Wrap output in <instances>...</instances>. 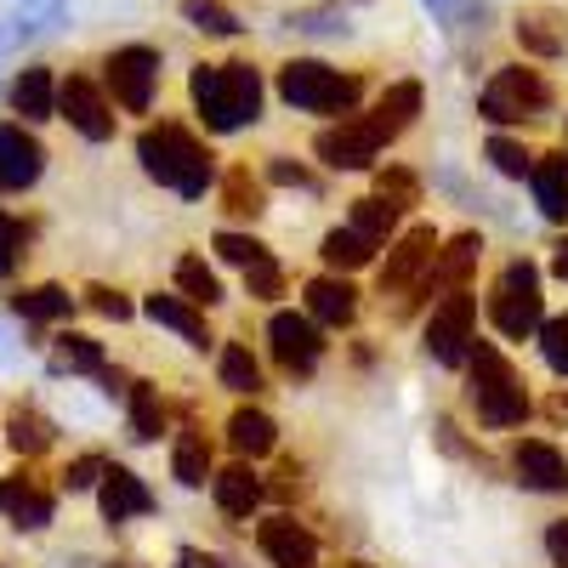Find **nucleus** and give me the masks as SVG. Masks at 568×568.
<instances>
[{"label":"nucleus","mask_w":568,"mask_h":568,"mask_svg":"<svg viewBox=\"0 0 568 568\" xmlns=\"http://www.w3.org/2000/svg\"><path fill=\"white\" fill-rule=\"evenodd\" d=\"M136 160H142V171H149L154 182L176 187L182 200H205V187L216 182L211 149L187 125H176V120H160V125L142 131L136 136Z\"/></svg>","instance_id":"nucleus-1"},{"label":"nucleus","mask_w":568,"mask_h":568,"mask_svg":"<svg viewBox=\"0 0 568 568\" xmlns=\"http://www.w3.org/2000/svg\"><path fill=\"white\" fill-rule=\"evenodd\" d=\"M187 98H194V109L211 131H240V125H256V114H262V74L240 58L200 63L194 80H187Z\"/></svg>","instance_id":"nucleus-2"},{"label":"nucleus","mask_w":568,"mask_h":568,"mask_svg":"<svg viewBox=\"0 0 568 568\" xmlns=\"http://www.w3.org/2000/svg\"><path fill=\"white\" fill-rule=\"evenodd\" d=\"M471 409L489 433H511V426L529 420V393H524V375L506 364V353L495 342L471 347Z\"/></svg>","instance_id":"nucleus-3"},{"label":"nucleus","mask_w":568,"mask_h":568,"mask_svg":"<svg viewBox=\"0 0 568 568\" xmlns=\"http://www.w3.org/2000/svg\"><path fill=\"white\" fill-rule=\"evenodd\" d=\"M278 98L302 114H342L347 120L364 98V85H358V74H342L318 58H291L278 69Z\"/></svg>","instance_id":"nucleus-4"},{"label":"nucleus","mask_w":568,"mask_h":568,"mask_svg":"<svg viewBox=\"0 0 568 568\" xmlns=\"http://www.w3.org/2000/svg\"><path fill=\"white\" fill-rule=\"evenodd\" d=\"M489 324L500 329L506 342H529L540 336V324H546V296H540V267L535 262H506L500 278H495V291H489Z\"/></svg>","instance_id":"nucleus-5"},{"label":"nucleus","mask_w":568,"mask_h":568,"mask_svg":"<svg viewBox=\"0 0 568 568\" xmlns=\"http://www.w3.org/2000/svg\"><path fill=\"white\" fill-rule=\"evenodd\" d=\"M546 109H551V85L540 80V69H524V63L500 69L484 85V98H478V114L495 120V125H524V120H535Z\"/></svg>","instance_id":"nucleus-6"},{"label":"nucleus","mask_w":568,"mask_h":568,"mask_svg":"<svg viewBox=\"0 0 568 568\" xmlns=\"http://www.w3.org/2000/svg\"><path fill=\"white\" fill-rule=\"evenodd\" d=\"M393 142V131L382 125V114H353V120H342V125H324L318 136H313V154L329 165V171H364V165H375V154H382Z\"/></svg>","instance_id":"nucleus-7"},{"label":"nucleus","mask_w":568,"mask_h":568,"mask_svg":"<svg viewBox=\"0 0 568 568\" xmlns=\"http://www.w3.org/2000/svg\"><path fill=\"white\" fill-rule=\"evenodd\" d=\"M438 233L433 227H409L398 233V245L387 251L382 262V296H420L426 278H433V262H438Z\"/></svg>","instance_id":"nucleus-8"},{"label":"nucleus","mask_w":568,"mask_h":568,"mask_svg":"<svg viewBox=\"0 0 568 568\" xmlns=\"http://www.w3.org/2000/svg\"><path fill=\"white\" fill-rule=\"evenodd\" d=\"M471 347H478V302L466 291H455L433 307V318H426V353L438 364H466Z\"/></svg>","instance_id":"nucleus-9"},{"label":"nucleus","mask_w":568,"mask_h":568,"mask_svg":"<svg viewBox=\"0 0 568 568\" xmlns=\"http://www.w3.org/2000/svg\"><path fill=\"white\" fill-rule=\"evenodd\" d=\"M109 74V91L125 114H149L154 103V80H160V52L154 45H120V52L103 63Z\"/></svg>","instance_id":"nucleus-10"},{"label":"nucleus","mask_w":568,"mask_h":568,"mask_svg":"<svg viewBox=\"0 0 568 568\" xmlns=\"http://www.w3.org/2000/svg\"><path fill=\"white\" fill-rule=\"evenodd\" d=\"M267 342L284 375H313L324 358V324L307 313H273L267 318Z\"/></svg>","instance_id":"nucleus-11"},{"label":"nucleus","mask_w":568,"mask_h":568,"mask_svg":"<svg viewBox=\"0 0 568 568\" xmlns=\"http://www.w3.org/2000/svg\"><path fill=\"white\" fill-rule=\"evenodd\" d=\"M58 114H63L85 142H109V136H114V103L103 98V85L85 80V74H69V80L58 85Z\"/></svg>","instance_id":"nucleus-12"},{"label":"nucleus","mask_w":568,"mask_h":568,"mask_svg":"<svg viewBox=\"0 0 568 568\" xmlns=\"http://www.w3.org/2000/svg\"><path fill=\"white\" fill-rule=\"evenodd\" d=\"M256 546L273 568H318V540L307 524H296L291 511H278V517H262L256 524Z\"/></svg>","instance_id":"nucleus-13"},{"label":"nucleus","mask_w":568,"mask_h":568,"mask_svg":"<svg viewBox=\"0 0 568 568\" xmlns=\"http://www.w3.org/2000/svg\"><path fill=\"white\" fill-rule=\"evenodd\" d=\"M0 511L12 517L18 529H45L52 524V484L40 478V471H12V478H0Z\"/></svg>","instance_id":"nucleus-14"},{"label":"nucleus","mask_w":568,"mask_h":568,"mask_svg":"<svg viewBox=\"0 0 568 568\" xmlns=\"http://www.w3.org/2000/svg\"><path fill=\"white\" fill-rule=\"evenodd\" d=\"M45 171V149L34 142V131L23 125H0V187L7 194H23V187H34Z\"/></svg>","instance_id":"nucleus-15"},{"label":"nucleus","mask_w":568,"mask_h":568,"mask_svg":"<svg viewBox=\"0 0 568 568\" xmlns=\"http://www.w3.org/2000/svg\"><path fill=\"white\" fill-rule=\"evenodd\" d=\"M511 471L540 495H568V455L546 438H524L511 449Z\"/></svg>","instance_id":"nucleus-16"},{"label":"nucleus","mask_w":568,"mask_h":568,"mask_svg":"<svg viewBox=\"0 0 568 568\" xmlns=\"http://www.w3.org/2000/svg\"><path fill=\"white\" fill-rule=\"evenodd\" d=\"M307 318H318V324H329V329H347L353 318H358V291H353V278L347 273H318V278H307Z\"/></svg>","instance_id":"nucleus-17"},{"label":"nucleus","mask_w":568,"mask_h":568,"mask_svg":"<svg viewBox=\"0 0 568 568\" xmlns=\"http://www.w3.org/2000/svg\"><path fill=\"white\" fill-rule=\"evenodd\" d=\"M478 256H484V240L478 233H455V240L438 251V262H433V278H426V291L420 296H455V291H466L471 284V273H478Z\"/></svg>","instance_id":"nucleus-18"},{"label":"nucleus","mask_w":568,"mask_h":568,"mask_svg":"<svg viewBox=\"0 0 568 568\" xmlns=\"http://www.w3.org/2000/svg\"><path fill=\"white\" fill-rule=\"evenodd\" d=\"M98 506H103L109 524H125V517H149L154 511V495H149V484H142L136 471L109 466L103 484H98Z\"/></svg>","instance_id":"nucleus-19"},{"label":"nucleus","mask_w":568,"mask_h":568,"mask_svg":"<svg viewBox=\"0 0 568 568\" xmlns=\"http://www.w3.org/2000/svg\"><path fill=\"white\" fill-rule=\"evenodd\" d=\"M211 489H216V506H222L227 517H251V511L262 506V495H267V484L251 471V460H233V466H222L216 478H211Z\"/></svg>","instance_id":"nucleus-20"},{"label":"nucleus","mask_w":568,"mask_h":568,"mask_svg":"<svg viewBox=\"0 0 568 568\" xmlns=\"http://www.w3.org/2000/svg\"><path fill=\"white\" fill-rule=\"evenodd\" d=\"M142 307H149V318L154 324H165V329H176V336L187 342V347H211V324H205V307H194V302H187V296H149V302H142Z\"/></svg>","instance_id":"nucleus-21"},{"label":"nucleus","mask_w":568,"mask_h":568,"mask_svg":"<svg viewBox=\"0 0 568 568\" xmlns=\"http://www.w3.org/2000/svg\"><path fill=\"white\" fill-rule=\"evenodd\" d=\"M529 182H535V200H540L546 222H568V154L562 149L557 154H540L535 171H529Z\"/></svg>","instance_id":"nucleus-22"},{"label":"nucleus","mask_w":568,"mask_h":568,"mask_svg":"<svg viewBox=\"0 0 568 568\" xmlns=\"http://www.w3.org/2000/svg\"><path fill=\"white\" fill-rule=\"evenodd\" d=\"M227 444L240 449L245 460H262V455L278 444V426H273V415H262V409L245 404V409H233V415H227Z\"/></svg>","instance_id":"nucleus-23"},{"label":"nucleus","mask_w":568,"mask_h":568,"mask_svg":"<svg viewBox=\"0 0 568 568\" xmlns=\"http://www.w3.org/2000/svg\"><path fill=\"white\" fill-rule=\"evenodd\" d=\"M318 251H324V267H329V273H358V267L375 262V251H382V245L364 240L358 227H329Z\"/></svg>","instance_id":"nucleus-24"},{"label":"nucleus","mask_w":568,"mask_h":568,"mask_svg":"<svg viewBox=\"0 0 568 568\" xmlns=\"http://www.w3.org/2000/svg\"><path fill=\"white\" fill-rule=\"evenodd\" d=\"M12 109L23 120H52L58 114V80H52V69H23L18 85H12Z\"/></svg>","instance_id":"nucleus-25"},{"label":"nucleus","mask_w":568,"mask_h":568,"mask_svg":"<svg viewBox=\"0 0 568 568\" xmlns=\"http://www.w3.org/2000/svg\"><path fill=\"white\" fill-rule=\"evenodd\" d=\"M171 471H176V484H187V489H200L205 478H216L211 471V444H205L200 426H182V438L171 449Z\"/></svg>","instance_id":"nucleus-26"},{"label":"nucleus","mask_w":568,"mask_h":568,"mask_svg":"<svg viewBox=\"0 0 568 568\" xmlns=\"http://www.w3.org/2000/svg\"><path fill=\"white\" fill-rule=\"evenodd\" d=\"M222 211L227 216H240V222H256L267 205H262V182L251 176V165H233L222 176Z\"/></svg>","instance_id":"nucleus-27"},{"label":"nucleus","mask_w":568,"mask_h":568,"mask_svg":"<svg viewBox=\"0 0 568 568\" xmlns=\"http://www.w3.org/2000/svg\"><path fill=\"white\" fill-rule=\"evenodd\" d=\"M420 80H398V85H387L382 98H375V114H382V125L398 136V131H409L415 125V114H420Z\"/></svg>","instance_id":"nucleus-28"},{"label":"nucleus","mask_w":568,"mask_h":568,"mask_svg":"<svg viewBox=\"0 0 568 568\" xmlns=\"http://www.w3.org/2000/svg\"><path fill=\"white\" fill-rule=\"evenodd\" d=\"M398 205L393 200H382V194H369V200H353V216H347V227H358L364 240H375V245H387L393 240V227H398Z\"/></svg>","instance_id":"nucleus-29"},{"label":"nucleus","mask_w":568,"mask_h":568,"mask_svg":"<svg viewBox=\"0 0 568 568\" xmlns=\"http://www.w3.org/2000/svg\"><path fill=\"white\" fill-rule=\"evenodd\" d=\"M216 369H222V387L245 393V398H256V393H262V364L251 358V347H245V342H227V347H222V358H216Z\"/></svg>","instance_id":"nucleus-30"},{"label":"nucleus","mask_w":568,"mask_h":568,"mask_svg":"<svg viewBox=\"0 0 568 568\" xmlns=\"http://www.w3.org/2000/svg\"><path fill=\"white\" fill-rule=\"evenodd\" d=\"M517 40H524V52H535V58H557L568 45V34L557 29V12H524L517 18Z\"/></svg>","instance_id":"nucleus-31"},{"label":"nucleus","mask_w":568,"mask_h":568,"mask_svg":"<svg viewBox=\"0 0 568 568\" xmlns=\"http://www.w3.org/2000/svg\"><path fill=\"white\" fill-rule=\"evenodd\" d=\"M176 291L194 302V307H216V302H222V278H216L200 256H182V262H176Z\"/></svg>","instance_id":"nucleus-32"},{"label":"nucleus","mask_w":568,"mask_h":568,"mask_svg":"<svg viewBox=\"0 0 568 568\" xmlns=\"http://www.w3.org/2000/svg\"><path fill=\"white\" fill-rule=\"evenodd\" d=\"M125 398H131V433H136V438H160V433H165V398H160L149 382H131Z\"/></svg>","instance_id":"nucleus-33"},{"label":"nucleus","mask_w":568,"mask_h":568,"mask_svg":"<svg viewBox=\"0 0 568 568\" xmlns=\"http://www.w3.org/2000/svg\"><path fill=\"white\" fill-rule=\"evenodd\" d=\"M182 18L194 23L200 34H216V40H227V34H240V18H233L222 0H182Z\"/></svg>","instance_id":"nucleus-34"},{"label":"nucleus","mask_w":568,"mask_h":568,"mask_svg":"<svg viewBox=\"0 0 568 568\" xmlns=\"http://www.w3.org/2000/svg\"><path fill=\"white\" fill-rule=\"evenodd\" d=\"M12 307H18L23 318H40V324H45V318H63V313L74 307V296L58 291V284H40V291H18Z\"/></svg>","instance_id":"nucleus-35"},{"label":"nucleus","mask_w":568,"mask_h":568,"mask_svg":"<svg viewBox=\"0 0 568 568\" xmlns=\"http://www.w3.org/2000/svg\"><path fill=\"white\" fill-rule=\"evenodd\" d=\"M7 438H12V449H18V455H40L45 444H52V420L34 415V409H12Z\"/></svg>","instance_id":"nucleus-36"},{"label":"nucleus","mask_w":568,"mask_h":568,"mask_svg":"<svg viewBox=\"0 0 568 568\" xmlns=\"http://www.w3.org/2000/svg\"><path fill=\"white\" fill-rule=\"evenodd\" d=\"M58 364L63 369H85V375H103V347L91 342V336H58Z\"/></svg>","instance_id":"nucleus-37"},{"label":"nucleus","mask_w":568,"mask_h":568,"mask_svg":"<svg viewBox=\"0 0 568 568\" xmlns=\"http://www.w3.org/2000/svg\"><path fill=\"white\" fill-rule=\"evenodd\" d=\"M216 256L233 262V267H256V262L267 256V245L251 240V233H233V227H227V233H216Z\"/></svg>","instance_id":"nucleus-38"},{"label":"nucleus","mask_w":568,"mask_h":568,"mask_svg":"<svg viewBox=\"0 0 568 568\" xmlns=\"http://www.w3.org/2000/svg\"><path fill=\"white\" fill-rule=\"evenodd\" d=\"M489 160H495L500 176H529L535 171L529 149H524V142H511V136H489Z\"/></svg>","instance_id":"nucleus-39"},{"label":"nucleus","mask_w":568,"mask_h":568,"mask_svg":"<svg viewBox=\"0 0 568 568\" xmlns=\"http://www.w3.org/2000/svg\"><path fill=\"white\" fill-rule=\"evenodd\" d=\"M375 194H382V200H393L398 211H409V205L420 200V182H415L409 171H398V165H387L382 176H375Z\"/></svg>","instance_id":"nucleus-40"},{"label":"nucleus","mask_w":568,"mask_h":568,"mask_svg":"<svg viewBox=\"0 0 568 568\" xmlns=\"http://www.w3.org/2000/svg\"><path fill=\"white\" fill-rule=\"evenodd\" d=\"M540 353H546V364L557 375H568V313H557V318L540 324Z\"/></svg>","instance_id":"nucleus-41"},{"label":"nucleus","mask_w":568,"mask_h":568,"mask_svg":"<svg viewBox=\"0 0 568 568\" xmlns=\"http://www.w3.org/2000/svg\"><path fill=\"white\" fill-rule=\"evenodd\" d=\"M245 291H251L256 302H273V296H284V267H278L273 256H262L256 267H245Z\"/></svg>","instance_id":"nucleus-42"},{"label":"nucleus","mask_w":568,"mask_h":568,"mask_svg":"<svg viewBox=\"0 0 568 568\" xmlns=\"http://www.w3.org/2000/svg\"><path fill=\"white\" fill-rule=\"evenodd\" d=\"M103 471H109L103 455H80V460H69L63 484H69V489H91V484H103Z\"/></svg>","instance_id":"nucleus-43"},{"label":"nucleus","mask_w":568,"mask_h":568,"mask_svg":"<svg viewBox=\"0 0 568 568\" xmlns=\"http://www.w3.org/2000/svg\"><path fill=\"white\" fill-rule=\"evenodd\" d=\"M23 222H12V216H0V278L12 273V262H18V251H23Z\"/></svg>","instance_id":"nucleus-44"},{"label":"nucleus","mask_w":568,"mask_h":568,"mask_svg":"<svg viewBox=\"0 0 568 568\" xmlns=\"http://www.w3.org/2000/svg\"><path fill=\"white\" fill-rule=\"evenodd\" d=\"M85 302L98 307L103 318H131V302H125L120 291H109V284H91V291H85Z\"/></svg>","instance_id":"nucleus-45"},{"label":"nucleus","mask_w":568,"mask_h":568,"mask_svg":"<svg viewBox=\"0 0 568 568\" xmlns=\"http://www.w3.org/2000/svg\"><path fill=\"white\" fill-rule=\"evenodd\" d=\"M267 171H273V182H284V187H318V176L302 171V165H291V160H273Z\"/></svg>","instance_id":"nucleus-46"},{"label":"nucleus","mask_w":568,"mask_h":568,"mask_svg":"<svg viewBox=\"0 0 568 568\" xmlns=\"http://www.w3.org/2000/svg\"><path fill=\"white\" fill-rule=\"evenodd\" d=\"M546 551L557 557V568H568V517H562V524H551V529H546Z\"/></svg>","instance_id":"nucleus-47"},{"label":"nucleus","mask_w":568,"mask_h":568,"mask_svg":"<svg viewBox=\"0 0 568 568\" xmlns=\"http://www.w3.org/2000/svg\"><path fill=\"white\" fill-rule=\"evenodd\" d=\"M546 420H551V426H568V393H551V398H546Z\"/></svg>","instance_id":"nucleus-48"},{"label":"nucleus","mask_w":568,"mask_h":568,"mask_svg":"<svg viewBox=\"0 0 568 568\" xmlns=\"http://www.w3.org/2000/svg\"><path fill=\"white\" fill-rule=\"evenodd\" d=\"M551 273H557V278H568V240H557V245H551Z\"/></svg>","instance_id":"nucleus-49"},{"label":"nucleus","mask_w":568,"mask_h":568,"mask_svg":"<svg viewBox=\"0 0 568 568\" xmlns=\"http://www.w3.org/2000/svg\"><path fill=\"white\" fill-rule=\"evenodd\" d=\"M182 568H222V562L205 557V551H182Z\"/></svg>","instance_id":"nucleus-50"},{"label":"nucleus","mask_w":568,"mask_h":568,"mask_svg":"<svg viewBox=\"0 0 568 568\" xmlns=\"http://www.w3.org/2000/svg\"><path fill=\"white\" fill-rule=\"evenodd\" d=\"M336 568H369V562H353V557H347V562H336Z\"/></svg>","instance_id":"nucleus-51"},{"label":"nucleus","mask_w":568,"mask_h":568,"mask_svg":"<svg viewBox=\"0 0 568 568\" xmlns=\"http://www.w3.org/2000/svg\"><path fill=\"white\" fill-rule=\"evenodd\" d=\"M114 568H131V562H114Z\"/></svg>","instance_id":"nucleus-52"}]
</instances>
